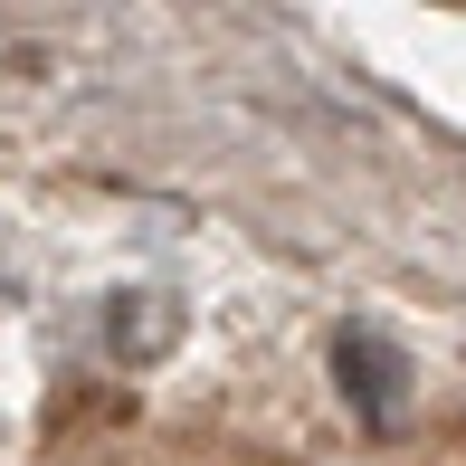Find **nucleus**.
<instances>
[{"label":"nucleus","instance_id":"f257e3e1","mask_svg":"<svg viewBox=\"0 0 466 466\" xmlns=\"http://www.w3.org/2000/svg\"><path fill=\"white\" fill-rule=\"evenodd\" d=\"M343 390L362 400V410H390V400H400V362H390V343L343 333Z\"/></svg>","mask_w":466,"mask_h":466}]
</instances>
